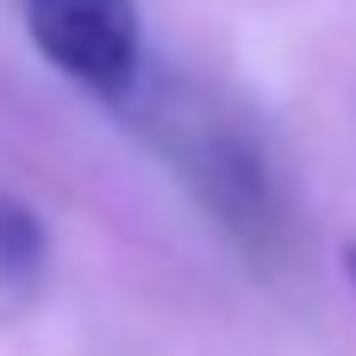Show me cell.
<instances>
[{"label": "cell", "instance_id": "277c9868", "mask_svg": "<svg viewBox=\"0 0 356 356\" xmlns=\"http://www.w3.org/2000/svg\"><path fill=\"white\" fill-rule=\"evenodd\" d=\"M344 269H350V282H356V244H350V250H344Z\"/></svg>", "mask_w": 356, "mask_h": 356}, {"label": "cell", "instance_id": "6da1fadb", "mask_svg": "<svg viewBox=\"0 0 356 356\" xmlns=\"http://www.w3.org/2000/svg\"><path fill=\"white\" fill-rule=\"evenodd\" d=\"M156 138H163L175 175L194 188V200L219 219V232L250 263H269L288 250L294 213H288L282 175H275L269 150L250 138V125H238L232 113H219L207 100H181L163 113Z\"/></svg>", "mask_w": 356, "mask_h": 356}, {"label": "cell", "instance_id": "7a4b0ae2", "mask_svg": "<svg viewBox=\"0 0 356 356\" xmlns=\"http://www.w3.org/2000/svg\"><path fill=\"white\" fill-rule=\"evenodd\" d=\"M25 31L38 56L94 100H125L138 88L144 69L138 0H25Z\"/></svg>", "mask_w": 356, "mask_h": 356}, {"label": "cell", "instance_id": "3957f363", "mask_svg": "<svg viewBox=\"0 0 356 356\" xmlns=\"http://www.w3.org/2000/svg\"><path fill=\"white\" fill-rule=\"evenodd\" d=\"M44 263H50V232H44V219H38L19 194H0V300L13 307V300L38 294Z\"/></svg>", "mask_w": 356, "mask_h": 356}]
</instances>
